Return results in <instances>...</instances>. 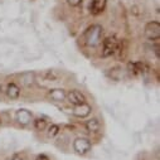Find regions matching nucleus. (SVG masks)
<instances>
[{
    "mask_svg": "<svg viewBox=\"0 0 160 160\" xmlns=\"http://www.w3.org/2000/svg\"><path fill=\"white\" fill-rule=\"evenodd\" d=\"M35 160H49V158H48L47 155H43V154H41V155H38V156L35 158Z\"/></svg>",
    "mask_w": 160,
    "mask_h": 160,
    "instance_id": "a211bd4d",
    "label": "nucleus"
},
{
    "mask_svg": "<svg viewBox=\"0 0 160 160\" xmlns=\"http://www.w3.org/2000/svg\"><path fill=\"white\" fill-rule=\"evenodd\" d=\"M129 71L131 72V73H134V74H139V73H144L145 71H146V66L144 64V63H141V62H130L129 63Z\"/></svg>",
    "mask_w": 160,
    "mask_h": 160,
    "instance_id": "ddd939ff",
    "label": "nucleus"
},
{
    "mask_svg": "<svg viewBox=\"0 0 160 160\" xmlns=\"http://www.w3.org/2000/svg\"><path fill=\"white\" fill-rule=\"evenodd\" d=\"M10 160H23L19 155H15V156H13V159H10Z\"/></svg>",
    "mask_w": 160,
    "mask_h": 160,
    "instance_id": "6ab92c4d",
    "label": "nucleus"
},
{
    "mask_svg": "<svg viewBox=\"0 0 160 160\" xmlns=\"http://www.w3.org/2000/svg\"><path fill=\"white\" fill-rule=\"evenodd\" d=\"M120 47H121V43L115 37H108L105 39L102 44V56L103 57L113 56L120 51Z\"/></svg>",
    "mask_w": 160,
    "mask_h": 160,
    "instance_id": "f03ea898",
    "label": "nucleus"
},
{
    "mask_svg": "<svg viewBox=\"0 0 160 160\" xmlns=\"http://www.w3.org/2000/svg\"><path fill=\"white\" fill-rule=\"evenodd\" d=\"M92 108L90 105H87L86 102L82 103V105H77L74 106V108L72 110V113L76 116V117H79V118H83V117H87L90 113H91Z\"/></svg>",
    "mask_w": 160,
    "mask_h": 160,
    "instance_id": "0eeeda50",
    "label": "nucleus"
},
{
    "mask_svg": "<svg viewBox=\"0 0 160 160\" xmlns=\"http://www.w3.org/2000/svg\"><path fill=\"white\" fill-rule=\"evenodd\" d=\"M5 93H7V96H8L9 98L15 100V98H18V97L20 96V88H19V86H18L17 83L10 82V83H8V85H7Z\"/></svg>",
    "mask_w": 160,
    "mask_h": 160,
    "instance_id": "1a4fd4ad",
    "label": "nucleus"
},
{
    "mask_svg": "<svg viewBox=\"0 0 160 160\" xmlns=\"http://www.w3.org/2000/svg\"><path fill=\"white\" fill-rule=\"evenodd\" d=\"M110 77L115 81H120V79L124 78V72H122V68L120 67H113L110 69Z\"/></svg>",
    "mask_w": 160,
    "mask_h": 160,
    "instance_id": "4468645a",
    "label": "nucleus"
},
{
    "mask_svg": "<svg viewBox=\"0 0 160 160\" xmlns=\"http://www.w3.org/2000/svg\"><path fill=\"white\" fill-rule=\"evenodd\" d=\"M15 118L17 121L22 125V126H25V125H29L32 122V113L25 110V108H22V110H18L17 113H15Z\"/></svg>",
    "mask_w": 160,
    "mask_h": 160,
    "instance_id": "423d86ee",
    "label": "nucleus"
},
{
    "mask_svg": "<svg viewBox=\"0 0 160 160\" xmlns=\"http://www.w3.org/2000/svg\"><path fill=\"white\" fill-rule=\"evenodd\" d=\"M145 37L148 39H151V41H156V39H160V24L159 22H149L145 25Z\"/></svg>",
    "mask_w": 160,
    "mask_h": 160,
    "instance_id": "20e7f679",
    "label": "nucleus"
},
{
    "mask_svg": "<svg viewBox=\"0 0 160 160\" xmlns=\"http://www.w3.org/2000/svg\"><path fill=\"white\" fill-rule=\"evenodd\" d=\"M49 97L56 102H62L66 100V91L63 88H53L49 91Z\"/></svg>",
    "mask_w": 160,
    "mask_h": 160,
    "instance_id": "9b49d317",
    "label": "nucleus"
},
{
    "mask_svg": "<svg viewBox=\"0 0 160 160\" xmlns=\"http://www.w3.org/2000/svg\"><path fill=\"white\" fill-rule=\"evenodd\" d=\"M86 130L90 131V132H97L100 131L101 129V122H100V120L93 117V118H90L88 121H86Z\"/></svg>",
    "mask_w": 160,
    "mask_h": 160,
    "instance_id": "f8f14e48",
    "label": "nucleus"
},
{
    "mask_svg": "<svg viewBox=\"0 0 160 160\" xmlns=\"http://www.w3.org/2000/svg\"><path fill=\"white\" fill-rule=\"evenodd\" d=\"M102 27L100 24H93L88 27L83 34V42L87 47L95 48L101 43L102 39Z\"/></svg>",
    "mask_w": 160,
    "mask_h": 160,
    "instance_id": "f257e3e1",
    "label": "nucleus"
},
{
    "mask_svg": "<svg viewBox=\"0 0 160 160\" xmlns=\"http://www.w3.org/2000/svg\"><path fill=\"white\" fill-rule=\"evenodd\" d=\"M19 81H20V85L23 87H30L35 81V74L33 72H25L20 76Z\"/></svg>",
    "mask_w": 160,
    "mask_h": 160,
    "instance_id": "9d476101",
    "label": "nucleus"
},
{
    "mask_svg": "<svg viewBox=\"0 0 160 160\" xmlns=\"http://www.w3.org/2000/svg\"><path fill=\"white\" fill-rule=\"evenodd\" d=\"M106 5H107V0H92L90 10L93 15H98L106 9Z\"/></svg>",
    "mask_w": 160,
    "mask_h": 160,
    "instance_id": "6e6552de",
    "label": "nucleus"
},
{
    "mask_svg": "<svg viewBox=\"0 0 160 160\" xmlns=\"http://www.w3.org/2000/svg\"><path fill=\"white\" fill-rule=\"evenodd\" d=\"M91 148H92V144H91V141H90L88 139H86V138H78V139H76V140L73 141V149H74V151H76L77 154H79V155L87 154V152L91 150Z\"/></svg>",
    "mask_w": 160,
    "mask_h": 160,
    "instance_id": "7ed1b4c3",
    "label": "nucleus"
},
{
    "mask_svg": "<svg viewBox=\"0 0 160 160\" xmlns=\"http://www.w3.org/2000/svg\"><path fill=\"white\" fill-rule=\"evenodd\" d=\"M34 129L37 131H44L47 129V121L44 118H37V120H34Z\"/></svg>",
    "mask_w": 160,
    "mask_h": 160,
    "instance_id": "2eb2a0df",
    "label": "nucleus"
},
{
    "mask_svg": "<svg viewBox=\"0 0 160 160\" xmlns=\"http://www.w3.org/2000/svg\"><path fill=\"white\" fill-rule=\"evenodd\" d=\"M59 131H61V129H59V126L58 125H51L49 128H47V135L49 136V138H56L58 134H59Z\"/></svg>",
    "mask_w": 160,
    "mask_h": 160,
    "instance_id": "dca6fc26",
    "label": "nucleus"
},
{
    "mask_svg": "<svg viewBox=\"0 0 160 160\" xmlns=\"http://www.w3.org/2000/svg\"><path fill=\"white\" fill-rule=\"evenodd\" d=\"M82 2H83V0H67V3H68L71 7H78Z\"/></svg>",
    "mask_w": 160,
    "mask_h": 160,
    "instance_id": "f3484780",
    "label": "nucleus"
},
{
    "mask_svg": "<svg viewBox=\"0 0 160 160\" xmlns=\"http://www.w3.org/2000/svg\"><path fill=\"white\" fill-rule=\"evenodd\" d=\"M66 98L68 100V102L73 106L77 105H82L86 102V96L78 90H71L66 93Z\"/></svg>",
    "mask_w": 160,
    "mask_h": 160,
    "instance_id": "39448f33",
    "label": "nucleus"
},
{
    "mask_svg": "<svg viewBox=\"0 0 160 160\" xmlns=\"http://www.w3.org/2000/svg\"><path fill=\"white\" fill-rule=\"evenodd\" d=\"M0 126H2V121H0Z\"/></svg>",
    "mask_w": 160,
    "mask_h": 160,
    "instance_id": "aec40b11",
    "label": "nucleus"
}]
</instances>
